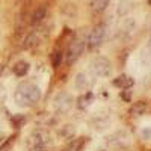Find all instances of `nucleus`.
<instances>
[{
	"label": "nucleus",
	"mask_w": 151,
	"mask_h": 151,
	"mask_svg": "<svg viewBox=\"0 0 151 151\" xmlns=\"http://www.w3.org/2000/svg\"><path fill=\"white\" fill-rule=\"evenodd\" d=\"M148 5H151V0H148Z\"/></svg>",
	"instance_id": "nucleus-20"
},
{
	"label": "nucleus",
	"mask_w": 151,
	"mask_h": 151,
	"mask_svg": "<svg viewBox=\"0 0 151 151\" xmlns=\"http://www.w3.org/2000/svg\"><path fill=\"white\" fill-rule=\"evenodd\" d=\"M45 14H47L45 8H36V9L32 12L30 23H32V24H38V23H41V21L45 18Z\"/></svg>",
	"instance_id": "nucleus-14"
},
{
	"label": "nucleus",
	"mask_w": 151,
	"mask_h": 151,
	"mask_svg": "<svg viewBox=\"0 0 151 151\" xmlns=\"http://www.w3.org/2000/svg\"><path fill=\"white\" fill-rule=\"evenodd\" d=\"M41 89L32 82H21L14 92L15 103L21 107H32L41 100Z\"/></svg>",
	"instance_id": "nucleus-1"
},
{
	"label": "nucleus",
	"mask_w": 151,
	"mask_h": 151,
	"mask_svg": "<svg viewBox=\"0 0 151 151\" xmlns=\"http://www.w3.org/2000/svg\"><path fill=\"white\" fill-rule=\"evenodd\" d=\"M104 36H106V26L104 24H97V26L91 30L89 36H88V47L91 50H95L98 48L100 45L103 44L104 41Z\"/></svg>",
	"instance_id": "nucleus-3"
},
{
	"label": "nucleus",
	"mask_w": 151,
	"mask_h": 151,
	"mask_svg": "<svg viewBox=\"0 0 151 151\" xmlns=\"http://www.w3.org/2000/svg\"><path fill=\"white\" fill-rule=\"evenodd\" d=\"M12 144H14V136L8 137V139H6L2 145H0V151H9L11 147H12Z\"/></svg>",
	"instance_id": "nucleus-19"
},
{
	"label": "nucleus",
	"mask_w": 151,
	"mask_h": 151,
	"mask_svg": "<svg viewBox=\"0 0 151 151\" xmlns=\"http://www.w3.org/2000/svg\"><path fill=\"white\" fill-rule=\"evenodd\" d=\"M92 101V95L89 94V92H86L85 95H82L80 98H79V107L80 109H85V107H88V106H89V103Z\"/></svg>",
	"instance_id": "nucleus-17"
},
{
	"label": "nucleus",
	"mask_w": 151,
	"mask_h": 151,
	"mask_svg": "<svg viewBox=\"0 0 151 151\" xmlns=\"http://www.w3.org/2000/svg\"><path fill=\"white\" fill-rule=\"evenodd\" d=\"M55 106H56V109L59 112H68L71 109V106H73V98L68 94L62 92V94H59L55 98Z\"/></svg>",
	"instance_id": "nucleus-7"
},
{
	"label": "nucleus",
	"mask_w": 151,
	"mask_h": 151,
	"mask_svg": "<svg viewBox=\"0 0 151 151\" xmlns=\"http://www.w3.org/2000/svg\"><path fill=\"white\" fill-rule=\"evenodd\" d=\"M45 36H47V29H44V27L33 30L26 40H24V48H32L35 45H40L45 40Z\"/></svg>",
	"instance_id": "nucleus-6"
},
{
	"label": "nucleus",
	"mask_w": 151,
	"mask_h": 151,
	"mask_svg": "<svg viewBox=\"0 0 151 151\" xmlns=\"http://www.w3.org/2000/svg\"><path fill=\"white\" fill-rule=\"evenodd\" d=\"M145 110H147V103L145 101H136L130 107V115L132 116H141V115L145 113Z\"/></svg>",
	"instance_id": "nucleus-13"
},
{
	"label": "nucleus",
	"mask_w": 151,
	"mask_h": 151,
	"mask_svg": "<svg viewBox=\"0 0 151 151\" xmlns=\"http://www.w3.org/2000/svg\"><path fill=\"white\" fill-rule=\"evenodd\" d=\"M150 44H151V40H150Z\"/></svg>",
	"instance_id": "nucleus-21"
},
{
	"label": "nucleus",
	"mask_w": 151,
	"mask_h": 151,
	"mask_svg": "<svg viewBox=\"0 0 151 151\" xmlns=\"http://www.w3.org/2000/svg\"><path fill=\"white\" fill-rule=\"evenodd\" d=\"M50 145V136L44 130H35L27 141L29 151H47Z\"/></svg>",
	"instance_id": "nucleus-2"
},
{
	"label": "nucleus",
	"mask_w": 151,
	"mask_h": 151,
	"mask_svg": "<svg viewBox=\"0 0 151 151\" xmlns=\"http://www.w3.org/2000/svg\"><path fill=\"white\" fill-rule=\"evenodd\" d=\"M60 62H62V52L60 50H55V52L52 53V65H53V68H58L60 65Z\"/></svg>",
	"instance_id": "nucleus-18"
},
{
	"label": "nucleus",
	"mask_w": 151,
	"mask_h": 151,
	"mask_svg": "<svg viewBox=\"0 0 151 151\" xmlns=\"http://www.w3.org/2000/svg\"><path fill=\"white\" fill-rule=\"evenodd\" d=\"M29 68H30V65L26 60H18L17 64L12 67V71H14V74L18 76V77H24V76L29 73Z\"/></svg>",
	"instance_id": "nucleus-11"
},
{
	"label": "nucleus",
	"mask_w": 151,
	"mask_h": 151,
	"mask_svg": "<svg viewBox=\"0 0 151 151\" xmlns=\"http://www.w3.org/2000/svg\"><path fill=\"white\" fill-rule=\"evenodd\" d=\"M59 136L64 137V139H73V136H74V125H65V127L59 132Z\"/></svg>",
	"instance_id": "nucleus-16"
},
{
	"label": "nucleus",
	"mask_w": 151,
	"mask_h": 151,
	"mask_svg": "<svg viewBox=\"0 0 151 151\" xmlns=\"http://www.w3.org/2000/svg\"><path fill=\"white\" fill-rule=\"evenodd\" d=\"M91 68L92 71L100 76V77H107V76H110L112 73V64L110 60L103 58V56H98V58H94L92 62H91Z\"/></svg>",
	"instance_id": "nucleus-4"
},
{
	"label": "nucleus",
	"mask_w": 151,
	"mask_h": 151,
	"mask_svg": "<svg viewBox=\"0 0 151 151\" xmlns=\"http://www.w3.org/2000/svg\"><path fill=\"white\" fill-rule=\"evenodd\" d=\"M74 86H76V89L88 92L89 88L92 86V82L85 73H79L77 76H76V79H74Z\"/></svg>",
	"instance_id": "nucleus-8"
},
{
	"label": "nucleus",
	"mask_w": 151,
	"mask_h": 151,
	"mask_svg": "<svg viewBox=\"0 0 151 151\" xmlns=\"http://www.w3.org/2000/svg\"><path fill=\"white\" fill-rule=\"evenodd\" d=\"M113 85L119 89H130V88L134 85V79L130 77L129 74H121L116 79H113Z\"/></svg>",
	"instance_id": "nucleus-9"
},
{
	"label": "nucleus",
	"mask_w": 151,
	"mask_h": 151,
	"mask_svg": "<svg viewBox=\"0 0 151 151\" xmlns=\"http://www.w3.org/2000/svg\"><path fill=\"white\" fill-rule=\"evenodd\" d=\"M86 142H88V137H76V139H71L67 144L64 151H82Z\"/></svg>",
	"instance_id": "nucleus-10"
},
{
	"label": "nucleus",
	"mask_w": 151,
	"mask_h": 151,
	"mask_svg": "<svg viewBox=\"0 0 151 151\" xmlns=\"http://www.w3.org/2000/svg\"><path fill=\"white\" fill-rule=\"evenodd\" d=\"M109 2L110 0H94L92 2V9L95 12H103L109 6Z\"/></svg>",
	"instance_id": "nucleus-15"
},
{
	"label": "nucleus",
	"mask_w": 151,
	"mask_h": 151,
	"mask_svg": "<svg viewBox=\"0 0 151 151\" xmlns=\"http://www.w3.org/2000/svg\"><path fill=\"white\" fill-rule=\"evenodd\" d=\"M132 9H133V2L132 0H119L118 8H116V14L124 17V15H127Z\"/></svg>",
	"instance_id": "nucleus-12"
},
{
	"label": "nucleus",
	"mask_w": 151,
	"mask_h": 151,
	"mask_svg": "<svg viewBox=\"0 0 151 151\" xmlns=\"http://www.w3.org/2000/svg\"><path fill=\"white\" fill-rule=\"evenodd\" d=\"M85 45H86V42L83 41V40H74L71 44H70V47H68V50H67V64H73V62H76L82 55H83V50H85Z\"/></svg>",
	"instance_id": "nucleus-5"
}]
</instances>
